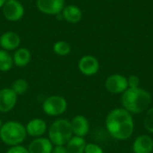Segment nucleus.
<instances>
[{"label":"nucleus","mask_w":153,"mask_h":153,"mask_svg":"<svg viewBox=\"0 0 153 153\" xmlns=\"http://www.w3.org/2000/svg\"><path fill=\"white\" fill-rule=\"evenodd\" d=\"M13 64L17 67H24L29 65L31 59V54L26 48H19L14 50L13 55Z\"/></svg>","instance_id":"obj_17"},{"label":"nucleus","mask_w":153,"mask_h":153,"mask_svg":"<svg viewBox=\"0 0 153 153\" xmlns=\"http://www.w3.org/2000/svg\"><path fill=\"white\" fill-rule=\"evenodd\" d=\"M53 51L57 56H65L71 53V46L68 42L65 40H58L54 44Z\"/></svg>","instance_id":"obj_20"},{"label":"nucleus","mask_w":153,"mask_h":153,"mask_svg":"<svg viewBox=\"0 0 153 153\" xmlns=\"http://www.w3.org/2000/svg\"><path fill=\"white\" fill-rule=\"evenodd\" d=\"M86 142L83 137L74 135L65 145L67 153H84Z\"/></svg>","instance_id":"obj_18"},{"label":"nucleus","mask_w":153,"mask_h":153,"mask_svg":"<svg viewBox=\"0 0 153 153\" xmlns=\"http://www.w3.org/2000/svg\"><path fill=\"white\" fill-rule=\"evenodd\" d=\"M53 147L54 145L49 139L42 136L34 138L30 143L28 151L30 153H51Z\"/></svg>","instance_id":"obj_14"},{"label":"nucleus","mask_w":153,"mask_h":153,"mask_svg":"<svg viewBox=\"0 0 153 153\" xmlns=\"http://www.w3.org/2000/svg\"><path fill=\"white\" fill-rule=\"evenodd\" d=\"M24 7L18 0L6 1L2 7V13L5 20L9 22H18L24 15Z\"/></svg>","instance_id":"obj_6"},{"label":"nucleus","mask_w":153,"mask_h":153,"mask_svg":"<svg viewBox=\"0 0 153 153\" xmlns=\"http://www.w3.org/2000/svg\"><path fill=\"white\" fill-rule=\"evenodd\" d=\"M71 126L74 135L75 136L84 138V136H86L90 131V123L82 115L75 116L71 121Z\"/></svg>","instance_id":"obj_13"},{"label":"nucleus","mask_w":153,"mask_h":153,"mask_svg":"<svg viewBox=\"0 0 153 153\" xmlns=\"http://www.w3.org/2000/svg\"><path fill=\"white\" fill-rule=\"evenodd\" d=\"M5 153H30L28 151V148L21 145H16V146H12L10 147Z\"/></svg>","instance_id":"obj_25"},{"label":"nucleus","mask_w":153,"mask_h":153,"mask_svg":"<svg viewBox=\"0 0 153 153\" xmlns=\"http://www.w3.org/2000/svg\"><path fill=\"white\" fill-rule=\"evenodd\" d=\"M78 68L82 74L86 76H91L99 72L100 63L95 56L87 55V56H83L79 60Z\"/></svg>","instance_id":"obj_10"},{"label":"nucleus","mask_w":153,"mask_h":153,"mask_svg":"<svg viewBox=\"0 0 153 153\" xmlns=\"http://www.w3.org/2000/svg\"><path fill=\"white\" fill-rule=\"evenodd\" d=\"M43 112L49 117H59L67 109L66 100L60 95H51L42 103Z\"/></svg>","instance_id":"obj_5"},{"label":"nucleus","mask_w":153,"mask_h":153,"mask_svg":"<svg viewBox=\"0 0 153 153\" xmlns=\"http://www.w3.org/2000/svg\"><path fill=\"white\" fill-rule=\"evenodd\" d=\"M3 124H4V123H3V121L0 119V129H1V127H2V126H3Z\"/></svg>","instance_id":"obj_28"},{"label":"nucleus","mask_w":153,"mask_h":153,"mask_svg":"<svg viewBox=\"0 0 153 153\" xmlns=\"http://www.w3.org/2000/svg\"><path fill=\"white\" fill-rule=\"evenodd\" d=\"M18 96L12 88H3L0 90V112L8 113L12 111L17 102Z\"/></svg>","instance_id":"obj_9"},{"label":"nucleus","mask_w":153,"mask_h":153,"mask_svg":"<svg viewBox=\"0 0 153 153\" xmlns=\"http://www.w3.org/2000/svg\"><path fill=\"white\" fill-rule=\"evenodd\" d=\"M49 141L54 146L65 145L67 142L74 136L71 121L65 118L55 120L48 130Z\"/></svg>","instance_id":"obj_4"},{"label":"nucleus","mask_w":153,"mask_h":153,"mask_svg":"<svg viewBox=\"0 0 153 153\" xmlns=\"http://www.w3.org/2000/svg\"><path fill=\"white\" fill-rule=\"evenodd\" d=\"M27 135L33 138L42 137L48 130V126L45 120L41 118H33L25 126Z\"/></svg>","instance_id":"obj_12"},{"label":"nucleus","mask_w":153,"mask_h":153,"mask_svg":"<svg viewBox=\"0 0 153 153\" xmlns=\"http://www.w3.org/2000/svg\"><path fill=\"white\" fill-rule=\"evenodd\" d=\"M134 153H152L153 151V139L149 135L138 136L133 144Z\"/></svg>","instance_id":"obj_15"},{"label":"nucleus","mask_w":153,"mask_h":153,"mask_svg":"<svg viewBox=\"0 0 153 153\" xmlns=\"http://www.w3.org/2000/svg\"><path fill=\"white\" fill-rule=\"evenodd\" d=\"M13 65L14 64L13 56L8 51L0 49V72H8L13 68Z\"/></svg>","instance_id":"obj_19"},{"label":"nucleus","mask_w":153,"mask_h":153,"mask_svg":"<svg viewBox=\"0 0 153 153\" xmlns=\"http://www.w3.org/2000/svg\"><path fill=\"white\" fill-rule=\"evenodd\" d=\"M6 2V0H0V9H2L3 5L4 4V3Z\"/></svg>","instance_id":"obj_27"},{"label":"nucleus","mask_w":153,"mask_h":153,"mask_svg":"<svg viewBox=\"0 0 153 153\" xmlns=\"http://www.w3.org/2000/svg\"><path fill=\"white\" fill-rule=\"evenodd\" d=\"M21 38L14 31H5L0 36V47L5 51H14L20 48Z\"/></svg>","instance_id":"obj_11"},{"label":"nucleus","mask_w":153,"mask_h":153,"mask_svg":"<svg viewBox=\"0 0 153 153\" xmlns=\"http://www.w3.org/2000/svg\"><path fill=\"white\" fill-rule=\"evenodd\" d=\"M105 87L110 93H124L128 89L127 78L122 74H112L107 78L105 82Z\"/></svg>","instance_id":"obj_7"},{"label":"nucleus","mask_w":153,"mask_h":153,"mask_svg":"<svg viewBox=\"0 0 153 153\" xmlns=\"http://www.w3.org/2000/svg\"><path fill=\"white\" fill-rule=\"evenodd\" d=\"M152 101L150 92L138 88H128L122 93L121 103L123 108L131 114H140L146 110Z\"/></svg>","instance_id":"obj_2"},{"label":"nucleus","mask_w":153,"mask_h":153,"mask_svg":"<svg viewBox=\"0 0 153 153\" xmlns=\"http://www.w3.org/2000/svg\"><path fill=\"white\" fill-rule=\"evenodd\" d=\"M12 90L16 93L17 96L24 94L29 89V83L25 79L18 78L12 83Z\"/></svg>","instance_id":"obj_21"},{"label":"nucleus","mask_w":153,"mask_h":153,"mask_svg":"<svg viewBox=\"0 0 153 153\" xmlns=\"http://www.w3.org/2000/svg\"><path fill=\"white\" fill-rule=\"evenodd\" d=\"M6 1H12V0H6Z\"/></svg>","instance_id":"obj_29"},{"label":"nucleus","mask_w":153,"mask_h":153,"mask_svg":"<svg viewBox=\"0 0 153 153\" xmlns=\"http://www.w3.org/2000/svg\"><path fill=\"white\" fill-rule=\"evenodd\" d=\"M105 125L108 134L119 141L129 139L134 129L132 114L125 108L111 110L106 117Z\"/></svg>","instance_id":"obj_1"},{"label":"nucleus","mask_w":153,"mask_h":153,"mask_svg":"<svg viewBox=\"0 0 153 153\" xmlns=\"http://www.w3.org/2000/svg\"><path fill=\"white\" fill-rule=\"evenodd\" d=\"M84 153H104L102 148L96 143H87L84 149Z\"/></svg>","instance_id":"obj_23"},{"label":"nucleus","mask_w":153,"mask_h":153,"mask_svg":"<svg viewBox=\"0 0 153 153\" xmlns=\"http://www.w3.org/2000/svg\"><path fill=\"white\" fill-rule=\"evenodd\" d=\"M128 88H138L140 85V78L137 75H131L127 78Z\"/></svg>","instance_id":"obj_24"},{"label":"nucleus","mask_w":153,"mask_h":153,"mask_svg":"<svg viewBox=\"0 0 153 153\" xmlns=\"http://www.w3.org/2000/svg\"><path fill=\"white\" fill-rule=\"evenodd\" d=\"M61 13L63 16V20L73 24L79 22L82 18V10L75 4L65 5Z\"/></svg>","instance_id":"obj_16"},{"label":"nucleus","mask_w":153,"mask_h":153,"mask_svg":"<svg viewBox=\"0 0 153 153\" xmlns=\"http://www.w3.org/2000/svg\"><path fill=\"white\" fill-rule=\"evenodd\" d=\"M26 137L25 126L18 121H7L0 129V140L10 147L21 145Z\"/></svg>","instance_id":"obj_3"},{"label":"nucleus","mask_w":153,"mask_h":153,"mask_svg":"<svg viewBox=\"0 0 153 153\" xmlns=\"http://www.w3.org/2000/svg\"><path fill=\"white\" fill-rule=\"evenodd\" d=\"M144 126L150 133L153 134V108H150L144 117Z\"/></svg>","instance_id":"obj_22"},{"label":"nucleus","mask_w":153,"mask_h":153,"mask_svg":"<svg viewBox=\"0 0 153 153\" xmlns=\"http://www.w3.org/2000/svg\"><path fill=\"white\" fill-rule=\"evenodd\" d=\"M38 10L47 15H57L65 7V0H37Z\"/></svg>","instance_id":"obj_8"},{"label":"nucleus","mask_w":153,"mask_h":153,"mask_svg":"<svg viewBox=\"0 0 153 153\" xmlns=\"http://www.w3.org/2000/svg\"><path fill=\"white\" fill-rule=\"evenodd\" d=\"M51 153H67V152L65 145H56L53 147Z\"/></svg>","instance_id":"obj_26"}]
</instances>
